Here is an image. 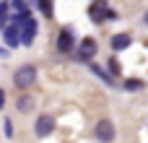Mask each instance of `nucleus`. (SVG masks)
Returning <instances> with one entry per match:
<instances>
[{
    "label": "nucleus",
    "instance_id": "19",
    "mask_svg": "<svg viewBox=\"0 0 148 143\" xmlns=\"http://www.w3.org/2000/svg\"><path fill=\"white\" fill-rule=\"evenodd\" d=\"M146 44H148V42H146Z\"/></svg>",
    "mask_w": 148,
    "mask_h": 143
},
{
    "label": "nucleus",
    "instance_id": "11",
    "mask_svg": "<svg viewBox=\"0 0 148 143\" xmlns=\"http://www.w3.org/2000/svg\"><path fill=\"white\" fill-rule=\"evenodd\" d=\"M31 107H34V102H31L29 96H21V99H18V109H21V112H29Z\"/></svg>",
    "mask_w": 148,
    "mask_h": 143
},
{
    "label": "nucleus",
    "instance_id": "5",
    "mask_svg": "<svg viewBox=\"0 0 148 143\" xmlns=\"http://www.w3.org/2000/svg\"><path fill=\"white\" fill-rule=\"evenodd\" d=\"M34 130H36V135H39V138H47V135L55 130V120H52L49 115H39V117H36Z\"/></svg>",
    "mask_w": 148,
    "mask_h": 143
},
{
    "label": "nucleus",
    "instance_id": "3",
    "mask_svg": "<svg viewBox=\"0 0 148 143\" xmlns=\"http://www.w3.org/2000/svg\"><path fill=\"white\" fill-rule=\"evenodd\" d=\"M91 18H94L96 23H101L104 18H117V13H114V10H109L107 0H96V3L91 5Z\"/></svg>",
    "mask_w": 148,
    "mask_h": 143
},
{
    "label": "nucleus",
    "instance_id": "14",
    "mask_svg": "<svg viewBox=\"0 0 148 143\" xmlns=\"http://www.w3.org/2000/svg\"><path fill=\"white\" fill-rule=\"evenodd\" d=\"M5 13H8V3L3 0V3H0V26H3V18H5Z\"/></svg>",
    "mask_w": 148,
    "mask_h": 143
},
{
    "label": "nucleus",
    "instance_id": "12",
    "mask_svg": "<svg viewBox=\"0 0 148 143\" xmlns=\"http://www.w3.org/2000/svg\"><path fill=\"white\" fill-rule=\"evenodd\" d=\"M39 8H42V13H44L47 18H52V3H49V0H39Z\"/></svg>",
    "mask_w": 148,
    "mask_h": 143
},
{
    "label": "nucleus",
    "instance_id": "10",
    "mask_svg": "<svg viewBox=\"0 0 148 143\" xmlns=\"http://www.w3.org/2000/svg\"><path fill=\"white\" fill-rule=\"evenodd\" d=\"M10 8H13V13H16L18 18H26V16H29V5H26V0H13Z\"/></svg>",
    "mask_w": 148,
    "mask_h": 143
},
{
    "label": "nucleus",
    "instance_id": "9",
    "mask_svg": "<svg viewBox=\"0 0 148 143\" xmlns=\"http://www.w3.org/2000/svg\"><path fill=\"white\" fill-rule=\"evenodd\" d=\"M130 34H117V36H112V50L114 52H122V50H127L130 47Z\"/></svg>",
    "mask_w": 148,
    "mask_h": 143
},
{
    "label": "nucleus",
    "instance_id": "16",
    "mask_svg": "<svg viewBox=\"0 0 148 143\" xmlns=\"http://www.w3.org/2000/svg\"><path fill=\"white\" fill-rule=\"evenodd\" d=\"M3 104H5V91H0V109H3Z\"/></svg>",
    "mask_w": 148,
    "mask_h": 143
},
{
    "label": "nucleus",
    "instance_id": "8",
    "mask_svg": "<svg viewBox=\"0 0 148 143\" xmlns=\"http://www.w3.org/2000/svg\"><path fill=\"white\" fill-rule=\"evenodd\" d=\"M3 36H5V42H8V47L21 44V39H18V23H8V26L3 29Z\"/></svg>",
    "mask_w": 148,
    "mask_h": 143
},
{
    "label": "nucleus",
    "instance_id": "17",
    "mask_svg": "<svg viewBox=\"0 0 148 143\" xmlns=\"http://www.w3.org/2000/svg\"><path fill=\"white\" fill-rule=\"evenodd\" d=\"M0 57H8V50H3V47H0Z\"/></svg>",
    "mask_w": 148,
    "mask_h": 143
},
{
    "label": "nucleus",
    "instance_id": "4",
    "mask_svg": "<svg viewBox=\"0 0 148 143\" xmlns=\"http://www.w3.org/2000/svg\"><path fill=\"white\" fill-rule=\"evenodd\" d=\"M94 133H96V138H99L101 143L114 141V125H112L109 120H99V122H96V130H94Z\"/></svg>",
    "mask_w": 148,
    "mask_h": 143
},
{
    "label": "nucleus",
    "instance_id": "7",
    "mask_svg": "<svg viewBox=\"0 0 148 143\" xmlns=\"http://www.w3.org/2000/svg\"><path fill=\"white\" fill-rule=\"evenodd\" d=\"M78 55H81V60H91L94 55H96V42L88 36V39H83L81 42V47H78Z\"/></svg>",
    "mask_w": 148,
    "mask_h": 143
},
{
    "label": "nucleus",
    "instance_id": "1",
    "mask_svg": "<svg viewBox=\"0 0 148 143\" xmlns=\"http://www.w3.org/2000/svg\"><path fill=\"white\" fill-rule=\"evenodd\" d=\"M34 36H36V21L31 18V16H26V18H18V39H21V44H31L34 42Z\"/></svg>",
    "mask_w": 148,
    "mask_h": 143
},
{
    "label": "nucleus",
    "instance_id": "13",
    "mask_svg": "<svg viewBox=\"0 0 148 143\" xmlns=\"http://www.w3.org/2000/svg\"><path fill=\"white\" fill-rule=\"evenodd\" d=\"M125 86H127L130 91H133V89H143V81H127Z\"/></svg>",
    "mask_w": 148,
    "mask_h": 143
},
{
    "label": "nucleus",
    "instance_id": "15",
    "mask_svg": "<svg viewBox=\"0 0 148 143\" xmlns=\"http://www.w3.org/2000/svg\"><path fill=\"white\" fill-rule=\"evenodd\" d=\"M3 130H5V135H8V138L13 135V125H10V120H5V125H3Z\"/></svg>",
    "mask_w": 148,
    "mask_h": 143
},
{
    "label": "nucleus",
    "instance_id": "2",
    "mask_svg": "<svg viewBox=\"0 0 148 143\" xmlns=\"http://www.w3.org/2000/svg\"><path fill=\"white\" fill-rule=\"evenodd\" d=\"M34 81H36V68H34V65H21V68L16 70V76H13V83H16L18 89H29Z\"/></svg>",
    "mask_w": 148,
    "mask_h": 143
},
{
    "label": "nucleus",
    "instance_id": "18",
    "mask_svg": "<svg viewBox=\"0 0 148 143\" xmlns=\"http://www.w3.org/2000/svg\"><path fill=\"white\" fill-rule=\"evenodd\" d=\"M143 21H146V26H148V10H146V16H143Z\"/></svg>",
    "mask_w": 148,
    "mask_h": 143
},
{
    "label": "nucleus",
    "instance_id": "6",
    "mask_svg": "<svg viewBox=\"0 0 148 143\" xmlns=\"http://www.w3.org/2000/svg\"><path fill=\"white\" fill-rule=\"evenodd\" d=\"M57 50H60V52H65V55H70V52H73V31H70V29H62V31H60Z\"/></svg>",
    "mask_w": 148,
    "mask_h": 143
}]
</instances>
